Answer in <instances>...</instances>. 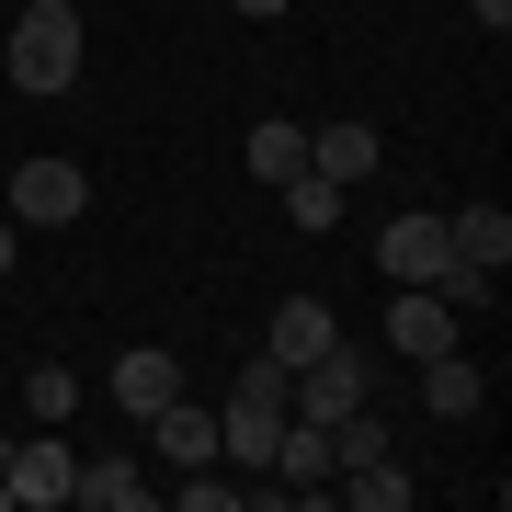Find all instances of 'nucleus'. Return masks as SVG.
Segmentation results:
<instances>
[{
	"instance_id": "obj_13",
	"label": "nucleus",
	"mask_w": 512,
	"mask_h": 512,
	"mask_svg": "<svg viewBox=\"0 0 512 512\" xmlns=\"http://www.w3.org/2000/svg\"><path fill=\"white\" fill-rule=\"evenodd\" d=\"M69 501H80V512H148V478H137L126 456H80Z\"/></svg>"
},
{
	"instance_id": "obj_14",
	"label": "nucleus",
	"mask_w": 512,
	"mask_h": 512,
	"mask_svg": "<svg viewBox=\"0 0 512 512\" xmlns=\"http://www.w3.org/2000/svg\"><path fill=\"white\" fill-rule=\"evenodd\" d=\"M239 160H251V183H296V171H308V126H296V114H262Z\"/></svg>"
},
{
	"instance_id": "obj_22",
	"label": "nucleus",
	"mask_w": 512,
	"mask_h": 512,
	"mask_svg": "<svg viewBox=\"0 0 512 512\" xmlns=\"http://www.w3.org/2000/svg\"><path fill=\"white\" fill-rule=\"evenodd\" d=\"M228 12H239V23H274V12H285V0H228Z\"/></svg>"
},
{
	"instance_id": "obj_20",
	"label": "nucleus",
	"mask_w": 512,
	"mask_h": 512,
	"mask_svg": "<svg viewBox=\"0 0 512 512\" xmlns=\"http://www.w3.org/2000/svg\"><path fill=\"white\" fill-rule=\"evenodd\" d=\"M171 501H183V512H239V478H217V456H205V467H183Z\"/></svg>"
},
{
	"instance_id": "obj_15",
	"label": "nucleus",
	"mask_w": 512,
	"mask_h": 512,
	"mask_svg": "<svg viewBox=\"0 0 512 512\" xmlns=\"http://www.w3.org/2000/svg\"><path fill=\"white\" fill-rule=\"evenodd\" d=\"M421 399H433V421H478V399H490V376H478L467 353H433V365H421Z\"/></svg>"
},
{
	"instance_id": "obj_23",
	"label": "nucleus",
	"mask_w": 512,
	"mask_h": 512,
	"mask_svg": "<svg viewBox=\"0 0 512 512\" xmlns=\"http://www.w3.org/2000/svg\"><path fill=\"white\" fill-rule=\"evenodd\" d=\"M12 262H23V228H12V217H0V274H12Z\"/></svg>"
},
{
	"instance_id": "obj_2",
	"label": "nucleus",
	"mask_w": 512,
	"mask_h": 512,
	"mask_svg": "<svg viewBox=\"0 0 512 512\" xmlns=\"http://www.w3.org/2000/svg\"><path fill=\"white\" fill-rule=\"evenodd\" d=\"M0 57H12L23 92H69V80H80V12H69V0H35V12L12 23V46H0Z\"/></svg>"
},
{
	"instance_id": "obj_11",
	"label": "nucleus",
	"mask_w": 512,
	"mask_h": 512,
	"mask_svg": "<svg viewBox=\"0 0 512 512\" xmlns=\"http://www.w3.org/2000/svg\"><path fill=\"white\" fill-rule=\"evenodd\" d=\"M137 433L160 444V467H205V456H217V410H205V399H171V410H148Z\"/></svg>"
},
{
	"instance_id": "obj_18",
	"label": "nucleus",
	"mask_w": 512,
	"mask_h": 512,
	"mask_svg": "<svg viewBox=\"0 0 512 512\" xmlns=\"http://www.w3.org/2000/svg\"><path fill=\"white\" fill-rule=\"evenodd\" d=\"M342 501H353V512H399V501H410L399 456H365V467H342Z\"/></svg>"
},
{
	"instance_id": "obj_5",
	"label": "nucleus",
	"mask_w": 512,
	"mask_h": 512,
	"mask_svg": "<svg viewBox=\"0 0 512 512\" xmlns=\"http://www.w3.org/2000/svg\"><path fill=\"white\" fill-rule=\"evenodd\" d=\"M80 205H92V171L80 160H23L12 183H0V217L12 228H69Z\"/></svg>"
},
{
	"instance_id": "obj_9",
	"label": "nucleus",
	"mask_w": 512,
	"mask_h": 512,
	"mask_svg": "<svg viewBox=\"0 0 512 512\" xmlns=\"http://www.w3.org/2000/svg\"><path fill=\"white\" fill-rule=\"evenodd\" d=\"M262 478H285V501H319V490H330V421H296V410H285Z\"/></svg>"
},
{
	"instance_id": "obj_8",
	"label": "nucleus",
	"mask_w": 512,
	"mask_h": 512,
	"mask_svg": "<svg viewBox=\"0 0 512 512\" xmlns=\"http://www.w3.org/2000/svg\"><path fill=\"white\" fill-rule=\"evenodd\" d=\"M126 421H148V410H171L183 399V353H160V342H137V353H114V387H103Z\"/></svg>"
},
{
	"instance_id": "obj_17",
	"label": "nucleus",
	"mask_w": 512,
	"mask_h": 512,
	"mask_svg": "<svg viewBox=\"0 0 512 512\" xmlns=\"http://www.w3.org/2000/svg\"><path fill=\"white\" fill-rule=\"evenodd\" d=\"M274 194H285V217L308 228V239H330V228H342V183H319V171H296V183H274Z\"/></svg>"
},
{
	"instance_id": "obj_3",
	"label": "nucleus",
	"mask_w": 512,
	"mask_h": 512,
	"mask_svg": "<svg viewBox=\"0 0 512 512\" xmlns=\"http://www.w3.org/2000/svg\"><path fill=\"white\" fill-rule=\"evenodd\" d=\"M69 478H80L69 421H35L12 456H0V490H12V512H57V501H69Z\"/></svg>"
},
{
	"instance_id": "obj_16",
	"label": "nucleus",
	"mask_w": 512,
	"mask_h": 512,
	"mask_svg": "<svg viewBox=\"0 0 512 512\" xmlns=\"http://www.w3.org/2000/svg\"><path fill=\"white\" fill-rule=\"evenodd\" d=\"M444 239H456V262H478V274H501V262H512V217H501V205H456Z\"/></svg>"
},
{
	"instance_id": "obj_6",
	"label": "nucleus",
	"mask_w": 512,
	"mask_h": 512,
	"mask_svg": "<svg viewBox=\"0 0 512 512\" xmlns=\"http://www.w3.org/2000/svg\"><path fill=\"white\" fill-rule=\"evenodd\" d=\"M456 330H467V308H444L433 285H399V296H387V353H399V365L456 353Z\"/></svg>"
},
{
	"instance_id": "obj_12",
	"label": "nucleus",
	"mask_w": 512,
	"mask_h": 512,
	"mask_svg": "<svg viewBox=\"0 0 512 512\" xmlns=\"http://www.w3.org/2000/svg\"><path fill=\"white\" fill-rule=\"evenodd\" d=\"M308 171L353 194V183L376 171V126H353V114H330V126H308Z\"/></svg>"
},
{
	"instance_id": "obj_24",
	"label": "nucleus",
	"mask_w": 512,
	"mask_h": 512,
	"mask_svg": "<svg viewBox=\"0 0 512 512\" xmlns=\"http://www.w3.org/2000/svg\"><path fill=\"white\" fill-rule=\"evenodd\" d=\"M0 512H12V490H0Z\"/></svg>"
},
{
	"instance_id": "obj_7",
	"label": "nucleus",
	"mask_w": 512,
	"mask_h": 512,
	"mask_svg": "<svg viewBox=\"0 0 512 512\" xmlns=\"http://www.w3.org/2000/svg\"><path fill=\"white\" fill-rule=\"evenodd\" d=\"M376 262H387V285H433L444 262H456V239H444L433 205H410V217H387V228H376Z\"/></svg>"
},
{
	"instance_id": "obj_1",
	"label": "nucleus",
	"mask_w": 512,
	"mask_h": 512,
	"mask_svg": "<svg viewBox=\"0 0 512 512\" xmlns=\"http://www.w3.org/2000/svg\"><path fill=\"white\" fill-rule=\"evenodd\" d=\"M274 433H285V365L262 353V365H239L228 399H217V456H228V467H262Z\"/></svg>"
},
{
	"instance_id": "obj_4",
	"label": "nucleus",
	"mask_w": 512,
	"mask_h": 512,
	"mask_svg": "<svg viewBox=\"0 0 512 512\" xmlns=\"http://www.w3.org/2000/svg\"><path fill=\"white\" fill-rule=\"evenodd\" d=\"M365 387H376V353L365 342H330V353H308V365L285 376V410L296 421H342V410H365Z\"/></svg>"
},
{
	"instance_id": "obj_10",
	"label": "nucleus",
	"mask_w": 512,
	"mask_h": 512,
	"mask_svg": "<svg viewBox=\"0 0 512 512\" xmlns=\"http://www.w3.org/2000/svg\"><path fill=\"white\" fill-rule=\"evenodd\" d=\"M330 342H342V319H330V296H285V308H274V330H262V353H274L285 376L308 365V353H330Z\"/></svg>"
},
{
	"instance_id": "obj_19",
	"label": "nucleus",
	"mask_w": 512,
	"mask_h": 512,
	"mask_svg": "<svg viewBox=\"0 0 512 512\" xmlns=\"http://www.w3.org/2000/svg\"><path fill=\"white\" fill-rule=\"evenodd\" d=\"M23 410H35V421H69L80 410V376L69 365H35V376H23Z\"/></svg>"
},
{
	"instance_id": "obj_21",
	"label": "nucleus",
	"mask_w": 512,
	"mask_h": 512,
	"mask_svg": "<svg viewBox=\"0 0 512 512\" xmlns=\"http://www.w3.org/2000/svg\"><path fill=\"white\" fill-rule=\"evenodd\" d=\"M467 23H490V35H501V23H512V0H467Z\"/></svg>"
}]
</instances>
